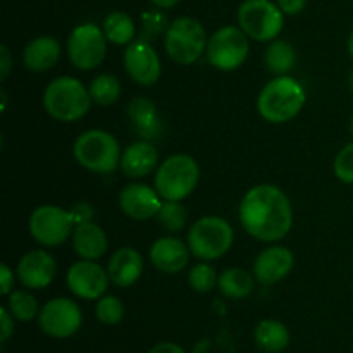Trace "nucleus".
Wrapping results in <instances>:
<instances>
[{"label":"nucleus","mask_w":353,"mask_h":353,"mask_svg":"<svg viewBox=\"0 0 353 353\" xmlns=\"http://www.w3.org/2000/svg\"><path fill=\"white\" fill-rule=\"evenodd\" d=\"M240 221L243 230L255 240L274 243L292 231V203L278 186L257 185L241 200Z\"/></svg>","instance_id":"obj_1"},{"label":"nucleus","mask_w":353,"mask_h":353,"mask_svg":"<svg viewBox=\"0 0 353 353\" xmlns=\"http://www.w3.org/2000/svg\"><path fill=\"white\" fill-rule=\"evenodd\" d=\"M305 90L292 76H276L261 90L257 110L271 124H285L295 119L305 105Z\"/></svg>","instance_id":"obj_2"},{"label":"nucleus","mask_w":353,"mask_h":353,"mask_svg":"<svg viewBox=\"0 0 353 353\" xmlns=\"http://www.w3.org/2000/svg\"><path fill=\"white\" fill-rule=\"evenodd\" d=\"M93 100L90 90L72 76H59L48 83L43 107L50 117L61 123H76L88 114Z\"/></svg>","instance_id":"obj_3"},{"label":"nucleus","mask_w":353,"mask_h":353,"mask_svg":"<svg viewBox=\"0 0 353 353\" xmlns=\"http://www.w3.org/2000/svg\"><path fill=\"white\" fill-rule=\"evenodd\" d=\"M76 162L85 169L99 174H109L121 168V145L116 138L103 130H88L79 134L72 147Z\"/></svg>","instance_id":"obj_4"},{"label":"nucleus","mask_w":353,"mask_h":353,"mask_svg":"<svg viewBox=\"0 0 353 353\" xmlns=\"http://www.w3.org/2000/svg\"><path fill=\"white\" fill-rule=\"evenodd\" d=\"M200 179V168L193 157L176 154L165 159L155 171L154 188L162 200H185L195 192Z\"/></svg>","instance_id":"obj_5"},{"label":"nucleus","mask_w":353,"mask_h":353,"mask_svg":"<svg viewBox=\"0 0 353 353\" xmlns=\"http://www.w3.org/2000/svg\"><path fill=\"white\" fill-rule=\"evenodd\" d=\"M234 241V231L226 219L217 216L200 217L188 231L190 252L203 262H212L230 252Z\"/></svg>","instance_id":"obj_6"},{"label":"nucleus","mask_w":353,"mask_h":353,"mask_svg":"<svg viewBox=\"0 0 353 353\" xmlns=\"http://www.w3.org/2000/svg\"><path fill=\"white\" fill-rule=\"evenodd\" d=\"M207 43L205 28L193 17H178L165 30L164 48L176 64L190 65L196 62L205 54Z\"/></svg>","instance_id":"obj_7"},{"label":"nucleus","mask_w":353,"mask_h":353,"mask_svg":"<svg viewBox=\"0 0 353 353\" xmlns=\"http://www.w3.org/2000/svg\"><path fill=\"white\" fill-rule=\"evenodd\" d=\"M238 24L255 41H272L279 37L285 14L271 0H245L238 7Z\"/></svg>","instance_id":"obj_8"},{"label":"nucleus","mask_w":353,"mask_h":353,"mask_svg":"<svg viewBox=\"0 0 353 353\" xmlns=\"http://www.w3.org/2000/svg\"><path fill=\"white\" fill-rule=\"evenodd\" d=\"M250 38L240 26H223L209 38L207 61L219 71H234L245 64L250 52Z\"/></svg>","instance_id":"obj_9"},{"label":"nucleus","mask_w":353,"mask_h":353,"mask_svg":"<svg viewBox=\"0 0 353 353\" xmlns=\"http://www.w3.org/2000/svg\"><path fill=\"white\" fill-rule=\"evenodd\" d=\"M76 223L69 210L57 205H40L31 212L28 230L33 240L43 247H61L74 233Z\"/></svg>","instance_id":"obj_10"},{"label":"nucleus","mask_w":353,"mask_h":353,"mask_svg":"<svg viewBox=\"0 0 353 353\" xmlns=\"http://www.w3.org/2000/svg\"><path fill=\"white\" fill-rule=\"evenodd\" d=\"M107 38L102 28L93 23L76 26L68 38V57L79 71H92L107 55Z\"/></svg>","instance_id":"obj_11"},{"label":"nucleus","mask_w":353,"mask_h":353,"mask_svg":"<svg viewBox=\"0 0 353 353\" xmlns=\"http://www.w3.org/2000/svg\"><path fill=\"white\" fill-rule=\"evenodd\" d=\"M38 324L48 336L69 338L81 327V309L78 303L64 296L48 300L38 314Z\"/></svg>","instance_id":"obj_12"},{"label":"nucleus","mask_w":353,"mask_h":353,"mask_svg":"<svg viewBox=\"0 0 353 353\" xmlns=\"http://www.w3.org/2000/svg\"><path fill=\"white\" fill-rule=\"evenodd\" d=\"M69 292L83 300H99L105 295L110 278L107 269L97 264V261L74 262L65 274Z\"/></svg>","instance_id":"obj_13"},{"label":"nucleus","mask_w":353,"mask_h":353,"mask_svg":"<svg viewBox=\"0 0 353 353\" xmlns=\"http://www.w3.org/2000/svg\"><path fill=\"white\" fill-rule=\"evenodd\" d=\"M124 68L130 78L141 86L155 85L162 72L159 54L147 40H134L128 45L124 52Z\"/></svg>","instance_id":"obj_14"},{"label":"nucleus","mask_w":353,"mask_h":353,"mask_svg":"<svg viewBox=\"0 0 353 353\" xmlns=\"http://www.w3.org/2000/svg\"><path fill=\"white\" fill-rule=\"evenodd\" d=\"M162 202L157 190L143 183H131L119 193L121 210L134 221H148L157 216Z\"/></svg>","instance_id":"obj_15"},{"label":"nucleus","mask_w":353,"mask_h":353,"mask_svg":"<svg viewBox=\"0 0 353 353\" xmlns=\"http://www.w3.org/2000/svg\"><path fill=\"white\" fill-rule=\"evenodd\" d=\"M295 265V257L290 248L272 245L262 250L254 262V276L261 285L271 286L285 279Z\"/></svg>","instance_id":"obj_16"},{"label":"nucleus","mask_w":353,"mask_h":353,"mask_svg":"<svg viewBox=\"0 0 353 353\" xmlns=\"http://www.w3.org/2000/svg\"><path fill=\"white\" fill-rule=\"evenodd\" d=\"M16 274L28 290H43L55 279L57 264L48 252L31 250L21 257Z\"/></svg>","instance_id":"obj_17"},{"label":"nucleus","mask_w":353,"mask_h":353,"mask_svg":"<svg viewBox=\"0 0 353 353\" xmlns=\"http://www.w3.org/2000/svg\"><path fill=\"white\" fill-rule=\"evenodd\" d=\"M188 243L176 236H164L154 241L150 248V261L159 271L165 274H178L190 262Z\"/></svg>","instance_id":"obj_18"},{"label":"nucleus","mask_w":353,"mask_h":353,"mask_svg":"<svg viewBox=\"0 0 353 353\" xmlns=\"http://www.w3.org/2000/svg\"><path fill=\"white\" fill-rule=\"evenodd\" d=\"M110 283L119 288H130L140 279L143 272V259L140 252L131 247H123L112 254L107 262Z\"/></svg>","instance_id":"obj_19"},{"label":"nucleus","mask_w":353,"mask_h":353,"mask_svg":"<svg viewBox=\"0 0 353 353\" xmlns=\"http://www.w3.org/2000/svg\"><path fill=\"white\" fill-rule=\"evenodd\" d=\"M72 248L78 257L85 261H97L105 255L109 240H107L105 231L99 224L85 221V223L76 224L74 233H72Z\"/></svg>","instance_id":"obj_20"},{"label":"nucleus","mask_w":353,"mask_h":353,"mask_svg":"<svg viewBox=\"0 0 353 353\" xmlns=\"http://www.w3.org/2000/svg\"><path fill=\"white\" fill-rule=\"evenodd\" d=\"M159 154L148 141H134L124 148L121 157V169L131 179L145 178L157 168Z\"/></svg>","instance_id":"obj_21"},{"label":"nucleus","mask_w":353,"mask_h":353,"mask_svg":"<svg viewBox=\"0 0 353 353\" xmlns=\"http://www.w3.org/2000/svg\"><path fill=\"white\" fill-rule=\"evenodd\" d=\"M61 57V45L54 37H37L24 47L23 64L33 72H45L54 68Z\"/></svg>","instance_id":"obj_22"},{"label":"nucleus","mask_w":353,"mask_h":353,"mask_svg":"<svg viewBox=\"0 0 353 353\" xmlns=\"http://www.w3.org/2000/svg\"><path fill=\"white\" fill-rule=\"evenodd\" d=\"M255 343L261 350L269 353H279L290 343V331L283 323L274 319H265L255 327Z\"/></svg>","instance_id":"obj_23"},{"label":"nucleus","mask_w":353,"mask_h":353,"mask_svg":"<svg viewBox=\"0 0 353 353\" xmlns=\"http://www.w3.org/2000/svg\"><path fill=\"white\" fill-rule=\"evenodd\" d=\"M255 276L240 268H230L219 274L217 288L221 290L224 296L231 300L247 299L255 288Z\"/></svg>","instance_id":"obj_24"},{"label":"nucleus","mask_w":353,"mask_h":353,"mask_svg":"<svg viewBox=\"0 0 353 353\" xmlns=\"http://www.w3.org/2000/svg\"><path fill=\"white\" fill-rule=\"evenodd\" d=\"M264 62L268 65L269 72H272L274 76H286L295 68L296 52L292 43L276 38L265 48Z\"/></svg>","instance_id":"obj_25"},{"label":"nucleus","mask_w":353,"mask_h":353,"mask_svg":"<svg viewBox=\"0 0 353 353\" xmlns=\"http://www.w3.org/2000/svg\"><path fill=\"white\" fill-rule=\"evenodd\" d=\"M103 34L114 45H130L137 37V24L126 12H110L102 24Z\"/></svg>","instance_id":"obj_26"},{"label":"nucleus","mask_w":353,"mask_h":353,"mask_svg":"<svg viewBox=\"0 0 353 353\" xmlns=\"http://www.w3.org/2000/svg\"><path fill=\"white\" fill-rule=\"evenodd\" d=\"M90 97L93 103L102 107H109L116 103L121 97V81L114 74H100L90 83Z\"/></svg>","instance_id":"obj_27"},{"label":"nucleus","mask_w":353,"mask_h":353,"mask_svg":"<svg viewBox=\"0 0 353 353\" xmlns=\"http://www.w3.org/2000/svg\"><path fill=\"white\" fill-rule=\"evenodd\" d=\"M7 296H9L7 309L10 310L14 319L21 321V323H28V321H33L40 314L41 309L38 305V300L31 293L24 292V290H14Z\"/></svg>","instance_id":"obj_28"},{"label":"nucleus","mask_w":353,"mask_h":353,"mask_svg":"<svg viewBox=\"0 0 353 353\" xmlns=\"http://www.w3.org/2000/svg\"><path fill=\"white\" fill-rule=\"evenodd\" d=\"M157 219L169 233H179L186 226L188 212H186L185 205L178 200H164L157 214Z\"/></svg>","instance_id":"obj_29"},{"label":"nucleus","mask_w":353,"mask_h":353,"mask_svg":"<svg viewBox=\"0 0 353 353\" xmlns=\"http://www.w3.org/2000/svg\"><path fill=\"white\" fill-rule=\"evenodd\" d=\"M219 281V274L216 269L209 264V262H200V264L193 265L188 272V283L195 292L207 293L212 292Z\"/></svg>","instance_id":"obj_30"},{"label":"nucleus","mask_w":353,"mask_h":353,"mask_svg":"<svg viewBox=\"0 0 353 353\" xmlns=\"http://www.w3.org/2000/svg\"><path fill=\"white\" fill-rule=\"evenodd\" d=\"M95 316L100 323L107 326L119 324L124 317V303L114 295H103L97 302Z\"/></svg>","instance_id":"obj_31"},{"label":"nucleus","mask_w":353,"mask_h":353,"mask_svg":"<svg viewBox=\"0 0 353 353\" xmlns=\"http://www.w3.org/2000/svg\"><path fill=\"white\" fill-rule=\"evenodd\" d=\"M130 116L141 131H152L157 123L155 105L147 99H134L130 103Z\"/></svg>","instance_id":"obj_32"},{"label":"nucleus","mask_w":353,"mask_h":353,"mask_svg":"<svg viewBox=\"0 0 353 353\" xmlns=\"http://www.w3.org/2000/svg\"><path fill=\"white\" fill-rule=\"evenodd\" d=\"M333 171L334 176H336L341 183L353 185V141L345 145V147L338 152L336 159H334Z\"/></svg>","instance_id":"obj_33"},{"label":"nucleus","mask_w":353,"mask_h":353,"mask_svg":"<svg viewBox=\"0 0 353 353\" xmlns=\"http://www.w3.org/2000/svg\"><path fill=\"white\" fill-rule=\"evenodd\" d=\"M0 324H2V327H0V340L7 341L14 333V316L7 307L0 309Z\"/></svg>","instance_id":"obj_34"},{"label":"nucleus","mask_w":353,"mask_h":353,"mask_svg":"<svg viewBox=\"0 0 353 353\" xmlns=\"http://www.w3.org/2000/svg\"><path fill=\"white\" fill-rule=\"evenodd\" d=\"M14 292V272L7 264L0 265V293L10 295Z\"/></svg>","instance_id":"obj_35"},{"label":"nucleus","mask_w":353,"mask_h":353,"mask_svg":"<svg viewBox=\"0 0 353 353\" xmlns=\"http://www.w3.org/2000/svg\"><path fill=\"white\" fill-rule=\"evenodd\" d=\"M276 3L283 10V14H286V16H296V14H300L305 9L307 0H276Z\"/></svg>","instance_id":"obj_36"},{"label":"nucleus","mask_w":353,"mask_h":353,"mask_svg":"<svg viewBox=\"0 0 353 353\" xmlns=\"http://www.w3.org/2000/svg\"><path fill=\"white\" fill-rule=\"evenodd\" d=\"M10 69H12V57H10V52L6 45L0 47V79L6 81L7 76H9Z\"/></svg>","instance_id":"obj_37"},{"label":"nucleus","mask_w":353,"mask_h":353,"mask_svg":"<svg viewBox=\"0 0 353 353\" xmlns=\"http://www.w3.org/2000/svg\"><path fill=\"white\" fill-rule=\"evenodd\" d=\"M148 353H185V350L176 343H159Z\"/></svg>","instance_id":"obj_38"},{"label":"nucleus","mask_w":353,"mask_h":353,"mask_svg":"<svg viewBox=\"0 0 353 353\" xmlns=\"http://www.w3.org/2000/svg\"><path fill=\"white\" fill-rule=\"evenodd\" d=\"M150 2L154 3L157 9H171V7H174L179 0H150Z\"/></svg>","instance_id":"obj_39"},{"label":"nucleus","mask_w":353,"mask_h":353,"mask_svg":"<svg viewBox=\"0 0 353 353\" xmlns=\"http://www.w3.org/2000/svg\"><path fill=\"white\" fill-rule=\"evenodd\" d=\"M348 52H350V57L353 59V30H352L350 37H348Z\"/></svg>","instance_id":"obj_40"},{"label":"nucleus","mask_w":353,"mask_h":353,"mask_svg":"<svg viewBox=\"0 0 353 353\" xmlns=\"http://www.w3.org/2000/svg\"><path fill=\"white\" fill-rule=\"evenodd\" d=\"M348 85H350V90H352V92H353V71H352L350 78H348Z\"/></svg>","instance_id":"obj_41"},{"label":"nucleus","mask_w":353,"mask_h":353,"mask_svg":"<svg viewBox=\"0 0 353 353\" xmlns=\"http://www.w3.org/2000/svg\"><path fill=\"white\" fill-rule=\"evenodd\" d=\"M350 133H352V137H353V114H352V117H350Z\"/></svg>","instance_id":"obj_42"}]
</instances>
